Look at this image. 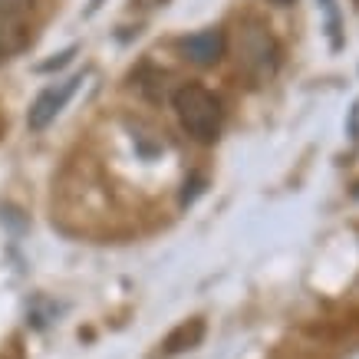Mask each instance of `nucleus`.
I'll list each match as a JSON object with an SVG mask.
<instances>
[{
	"label": "nucleus",
	"instance_id": "nucleus-1",
	"mask_svg": "<svg viewBox=\"0 0 359 359\" xmlns=\"http://www.w3.org/2000/svg\"><path fill=\"white\" fill-rule=\"evenodd\" d=\"M175 112L195 142H215L221 132V102L205 86H182L175 93Z\"/></svg>",
	"mask_w": 359,
	"mask_h": 359
},
{
	"label": "nucleus",
	"instance_id": "nucleus-2",
	"mask_svg": "<svg viewBox=\"0 0 359 359\" xmlns=\"http://www.w3.org/2000/svg\"><path fill=\"white\" fill-rule=\"evenodd\" d=\"M238 60L248 73H254L257 79H264L277 69V63H280V50H277L271 33L264 30L261 23H254V27H244L241 36H238Z\"/></svg>",
	"mask_w": 359,
	"mask_h": 359
},
{
	"label": "nucleus",
	"instance_id": "nucleus-3",
	"mask_svg": "<svg viewBox=\"0 0 359 359\" xmlns=\"http://www.w3.org/2000/svg\"><path fill=\"white\" fill-rule=\"evenodd\" d=\"M76 83H83V76H69V79H63L60 86H50V89H43L40 96H36V102L30 106V116H27V126H30L33 132H40V129H46L50 122L56 119V112L66 106V99L73 96V89H76Z\"/></svg>",
	"mask_w": 359,
	"mask_h": 359
},
{
	"label": "nucleus",
	"instance_id": "nucleus-4",
	"mask_svg": "<svg viewBox=\"0 0 359 359\" xmlns=\"http://www.w3.org/2000/svg\"><path fill=\"white\" fill-rule=\"evenodd\" d=\"M182 53L198 66H208V63H218L221 53H224V33L215 30V27H208L201 33H191L182 40Z\"/></svg>",
	"mask_w": 359,
	"mask_h": 359
},
{
	"label": "nucleus",
	"instance_id": "nucleus-5",
	"mask_svg": "<svg viewBox=\"0 0 359 359\" xmlns=\"http://www.w3.org/2000/svg\"><path fill=\"white\" fill-rule=\"evenodd\" d=\"M201 337H205V320H191V327H188V323H182L172 337L165 339V353L172 356V353H182V349H191Z\"/></svg>",
	"mask_w": 359,
	"mask_h": 359
},
{
	"label": "nucleus",
	"instance_id": "nucleus-6",
	"mask_svg": "<svg viewBox=\"0 0 359 359\" xmlns=\"http://www.w3.org/2000/svg\"><path fill=\"white\" fill-rule=\"evenodd\" d=\"M73 56H76V46H69V50H63V53H56L53 60H46V63H40V66H36V69H40V73H50V69H60V66H66V63H69V60H73Z\"/></svg>",
	"mask_w": 359,
	"mask_h": 359
},
{
	"label": "nucleus",
	"instance_id": "nucleus-7",
	"mask_svg": "<svg viewBox=\"0 0 359 359\" xmlns=\"http://www.w3.org/2000/svg\"><path fill=\"white\" fill-rule=\"evenodd\" d=\"M349 135H353V139H359V99H356V106H353V109H349Z\"/></svg>",
	"mask_w": 359,
	"mask_h": 359
},
{
	"label": "nucleus",
	"instance_id": "nucleus-8",
	"mask_svg": "<svg viewBox=\"0 0 359 359\" xmlns=\"http://www.w3.org/2000/svg\"><path fill=\"white\" fill-rule=\"evenodd\" d=\"M273 4H280V7H287V4H294V0H273Z\"/></svg>",
	"mask_w": 359,
	"mask_h": 359
},
{
	"label": "nucleus",
	"instance_id": "nucleus-9",
	"mask_svg": "<svg viewBox=\"0 0 359 359\" xmlns=\"http://www.w3.org/2000/svg\"><path fill=\"white\" fill-rule=\"evenodd\" d=\"M96 7H99V0H96V4H93V7H89V11H96Z\"/></svg>",
	"mask_w": 359,
	"mask_h": 359
}]
</instances>
